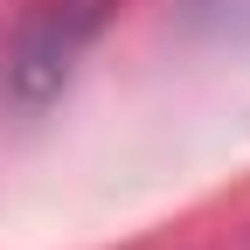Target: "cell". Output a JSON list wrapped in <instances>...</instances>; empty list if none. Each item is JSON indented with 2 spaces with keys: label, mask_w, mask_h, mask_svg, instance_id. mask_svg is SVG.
Instances as JSON below:
<instances>
[{
  "label": "cell",
  "mask_w": 250,
  "mask_h": 250,
  "mask_svg": "<svg viewBox=\"0 0 250 250\" xmlns=\"http://www.w3.org/2000/svg\"><path fill=\"white\" fill-rule=\"evenodd\" d=\"M90 28H98V0H49V7H35V21L21 28V49H14V83L28 98H42L56 77H70V56L83 49Z\"/></svg>",
  "instance_id": "6da1fadb"
}]
</instances>
